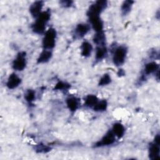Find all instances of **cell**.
Returning a JSON list of instances; mask_svg holds the SVG:
<instances>
[{"label":"cell","mask_w":160,"mask_h":160,"mask_svg":"<svg viewBox=\"0 0 160 160\" xmlns=\"http://www.w3.org/2000/svg\"><path fill=\"white\" fill-rule=\"evenodd\" d=\"M111 82V76L108 74H104L99 79V86H104L109 84Z\"/></svg>","instance_id":"obj_24"},{"label":"cell","mask_w":160,"mask_h":160,"mask_svg":"<svg viewBox=\"0 0 160 160\" xmlns=\"http://www.w3.org/2000/svg\"><path fill=\"white\" fill-rule=\"evenodd\" d=\"M26 54L24 51H21L18 52L12 61V67L17 71H21L24 69L26 66Z\"/></svg>","instance_id":"obj_5"},{"label":"cell","mask_w":160,"mask_h":160,"mask_svg":"<svg viewBox=\"0 0 160 160\" xmlns=\"http://www.w3.org/2000/svg\"><path fill=\"white\" fill-rule=\"evenodd\" d=\"M108 2L106 1H97L91 4L88 11V17L92 16H100V14L106 8Z\"/></svg>","instance_id":"obj_4"},{"label":"cell","mask_w":160,"mask_h":160,"mask_svg":"<svg viewBox=\"0 0 160 160\" xmlns=\"http://www.w3.org/2000/svg\"><path fill=\"white\" fill-rule=\"evenodd\" d=\"M116 141V136L114 135L112 132L109 131L99 141L96 142L94 144V147H103L108 146L113 144Z\"/></svg>","instance_id":"obj_6"},{"label":"cell","mask_w":160,"mask_h":160,"mask_svg":"<svg viewBox=\"0 0 160 160\" xmlns=\"http://www.w3.org/2000/svg\"><path fill=\"white\" fill-rule=\"evenodd\" d=\"M91 26L89 24L86 23H79L78 24L74 31V36L76 39H79L83 38L87 33L90 31Z\"/></svg>","instance_id":"obj_7"},{"label":"cell","mask_w":160,"mask_h":160,"mask_svg":"<svg viewBox=\"0 0 160 160\" xmlns=\"http://www.w3.org/2000/svg\"><path fill=\"white\" fill-rule=\"evenodd\" d=\"M51 148L46 146V145H44V144H37L35 147V150L36 151H37L38 152H42V153H46V152H48L49 151H51Z\"/></svg>","instance_id":"obj_25"},{"label":"cell","mask_w":160,"mask_h":160,"mask_svg":"<svg viewBox=\"0 0 160 160\" xmlns=\"http://www.w3.org/2000/svg\"><path fill=\"white\" fill-rule=\"evenodd\" d=\"M128 53V49L124 46H119L114 50L112 61L116 66H120L125 62Z\"/></svg>","instance_id":"obj_3"},{"label":"cell","mask_w":160,"mask_h":160,"mask_svg":"<svg viewBox=\"0 0 160 160\" xmlns=\"http://www.w3.org/2000/svg\"><path fill=\"white\" fill-rule=\"evenodd\" d=\"M108 54V49L106 46H97L96 48L95 59L96 61H99L103 59Z\"/></svg>","instance_id":"obj_17"},{"label":"cell","mask_w":160,"mask_h":160,"mask_svg":"<svg viewBox=\"0 0 160 160\" xmlns=\"http://www.w3.org/2000/svg\"><path fill=\"white\" fill-rule=\"evenodd\" d=\"M81 54L84 58H88L91 56L92 51V44L88 41H84L81 45Z\"/></svg>","instance_id":"obj_15"},{"label":"cell","mask_w":160,"mask_h":160,"mask_svg":"<svg viewBox=\"0 0 160 160\" xmlns=\"http://www.w3.org/2000/svg\"><path fill=\"white\" fill-rule=\"evenodd\" d=\"M24 99L29 105H32L36 99L35 91L32 89L28 90L24 94Z\"/></svg>","instance_id":"obj_20"},{"label":"cell","mask_w":160,"mask_h":160,"mask_svg":"<svg viewBox=\"0 0 160 160\" xmlns=\"http://www.w3.org/2000/svg\"><path fill=\"white\" fill-rule=\"evenodd\" d=\"M52 56V53L51 50L43 49V51L40 53L37 59V62L39 64L48 62L51 59Z\"/></svg>","instance_id":"obj_16"},{"label":"cell","mask_w":160,"mask_h":160,"mask_svg":"<svg viewBox=\"0 0 160 160\" xmlns=\"http://www.w3.org/2000/svg\"><path fill=\"white\" fill-rule=\"evenodd\" d=\"M43 7V1H37L34 2L29 8V12L33 18H38V16L41 13Z\"/></svg>","instance_id":"obj_12"},{"label":"cell","mask_w":160,"mask_h":160,"mask_svg":"<svg viewBox=\"0 0 160 160\" xmlns=\"http://www.w3.org/2000/svg\"><path fill=\"white\" fill-rule=\"evenodd\" d=\"M66 102L68 108L72 112H74L78 109L79 106L78 99L74 96L68 97L66 100Z\"/></svg>","instance_id":"obj_13"},{"label":"cell","mask_w":160,"mask_h":160,"mask_svg":"<svg viewBox=\"0 0 160 160\" xmlns=\"http://www.w3.org/2000/svg\"><path fill=\"white\" fill-rule=\"evenodd\" d=\"M21 83V79L14 72L11 74L7 80L6 86L9 89H13L18 87Z\"/></svg>","instance_id":"obj_10"},{"label":"cell","mask_w":160,"mask_h":160,"mask_svg":"<svg viewBox=\"0 0 160 160\" xmlns=\"http://www.w3.org/2000/svg\"><path fill=\"white\" fill-rule=\"evenodd\" d=\"M70 87L69 84L63 81H59L56 84L54 89L56 91H68Z\"/></svg>","instance_id":"obj_23"},{"label":"cell","mask_w":160,"mask_h":160,"mask_svg":"<svg viewBox=\"0 0 160 160\" xmlns=\"http://www.w3.org/2000/svg\"><path fill=\"white\" fill-rule=\"evenodd\" d=\"M149 158L151 159H156L159 158L160 147L159 144H157L155 142H151L148 148Z\"/></svg>","instance_id":"obj_11"},{"label":"cell","mask_w":160,"mask_h":160,"mask_svg":"<svg viewBox=\"0 0 160 160\" xmlns=\"http://www.w3.org/2000/svg\"><path fill=\"white\" fill-rule=\"evenodd\" d=\"M108 108V102L106 100H99L97 104L93 107L92 109L96 112H102L107 109Z\"/></svg>","instance_id":"obj_21"},{"label":"cell","mask_w":160,"mask_h":160,"mask_svg":"<svg viewBox=\"0 0 160 160\" xmlns=\"http://www.w3.org/2000/svg\"><path fill=\"white\" fill-rule=\"evenodd\" d=\"M59 3L61 4L62 6L64 8H69L72 6L73 2L72 1H60Z\"/></svg>","instance_id":"obj_26"},{"label":"cell","mask_w":160,"mask_h":160,"mask_svg":"<svg viewBox=\"0 0 160 160\" xmlns=\"http://www.w3.org/2000/svg\"><path fill=\"white\" fill-rule=\"evenodd\" d=\"M57 32L55 29L49 28L45 31L42 39V47L44 49L51 50L54 48L56 44Z\"/></svg>","instance_id":"obj_2"},{"label":"cell","mask_w":160,"mask_h":160,"mask_svg":"<svg viewBox=\"0 0 160 160\" xmlns=\"http://www.w3.org/2000/svg\"><path fill=\"white\" fill-rule=\"evenodd\" d=\"M111 131L112 132L114 135L116 136V138L120 139L122 137H123V136L124 135L125 128L121 123L116 122L112 125Z\"/></svg>","instance_id":"obj_14"},{"label":"cell","mask_w":160,"mask_h":160,"mask_svg":"<svg viewBox=\"0 0 160 160\" xmlns=\"http://www.w3.org/2000/svg\"><path fill=\"white\" fill-rule=\"evenodd\" d=\"M159 64L154 61H151L146 63L144 66V70H143V74L141 78L144 80L145 76H148L152 73L156 74L157 72L159 71Z\"/></svg>","instance_id":"obj_9"},{"label":"cell","mask_w":160,"mask_h":160,"mask_svg":"<svg viewBox=\"0 0 160 160\" xmlns=\"http://www.w3.org/2000/svg\"><path fill=\"white\" fill-rule=\"evenodd\" d=\"M89 21L90 26L96 31V32H102L104 29V23L100 18V16H89Z\"/></svg>","instance_id":"obj_8"},{"label":"cell","mask_w":160,"mask_h":160,"mask_svg":"<svg viewBox=\"0 0 160 160\" xmlns=\"http://www.w3.org/2000/svg\"><path fill=\"white\" fill-rule=\"evenodd\" d=\"M93 41L97 46H106V36L104 31L96 32L93 37Z\"/></svg>","instance_id":"obj_18"},{"label":"cell","mask_w":160,"mask_h":160,"mask_svg":"<svg viewBox=\"0 0 160 160\" xmlns=\"http://www.w3.org/2000/svg\"><path fill=\"white\" fill-rule=\"evenodd\" d=\"M51 18V12L49 10L42 11L41 13L36 18L34 22L32 24V31L38 34H44L46 26Z\"/></svg>","instance_id":"obj_1"},{"label":"cell","mask_w":160,"mask_h":160,"mask_svg":"<svg viewBox=\"0 0 160 160\" xmlns=\"http://www.w3.org/2000/svg\"><path fill=\"white\" fill-rule=\"evenodd\" d=\"M134 1H125L122 4L121 10L122 15H127L131 11Z\"/></svg>","instance_id":"obj_22"},{"label":"cell","mask_w":160,"mask_h":160,"mask_svg":"<svg viewBox=\"0 0 160 160\" xmlns=\"http://www.w3.org/2000/svg\"><path fill=\"white\" fill-rule=\"evenodd\" d=\"M98 101L99 99L96 95L89 94L84 99V105L88 108L92 109Z\"/></svg>","instance_id":"obj_19"}]
</instances>
